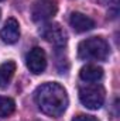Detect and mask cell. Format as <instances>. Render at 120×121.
Wrapping results in <instances>:
<instances>
[{
  "label": "cell",
  "mask_w": 120,
  "mask_h": 121,
  "mask_svg": "<svg viewBox=\"0 0 120 121\" xmlns=\"http://www.w3.org/2000/svg\"><path fill=\"white\" fill-rule=\"evenodd\" d=\"M34 99L38 108L50 117H60L65 113L68 107L66 90L60 83L55 82H50L38 86L34 93Z\"/></svg>",
  "instance_id": "1"
},
{
  "label": "cell",
  "mask_w": 120,
  "mask_h": 121,
  "mask_svg": "<svg viewBox=\"0 0 120 121\" xmlns=\"http://www.w3.org/2000/svg\"><path fill=\"white\" fill-rule=\"evenodd\" d=\"M78 56L83 60H105L109 56V45L102 37L83 39L78 45Z\"/></svg>",
  "instance_id": "2"
},
{
  "label": "cell",
  "mask_w": 120,
  "mask_h": 121,
  "mask_svg": "<svg viewBox=\"0 0 120 121\" xmlns=\"http://www.w3.org/2000/svg\"><path fill=\"white\" fill-rule=\"evenodd\" d=\"M105 89L100 85H88L79 89V100L81 103L89 108V110H97L105 103Z\"/></svg>",
  "instance_id": "3"
},
{
  "label": "cell",
  "mask_w": 120,
  "mask_h": 121,
  "mask_svg": "<svg viewBox=\"0 0 120 121\" xmlns=\"http://www.w3.org/2000/svg\"><path fill=\"white\" fill-rule=\"evenodd\" d=\"M58 11L57 1L54 0H35L31 7V17L35 23L47 21L52 18Z\"/></svg>",
  "instance_id": "4"
},
{
  "label": "cell",
  "mask_w": 120,
  "mask_h": 121,
  "mask_svg": "<svg viewBox=\"0 0 120 121\" xmlns=\"http://www.w3.org/2000/svg\"><path fill=\"white\" fill-rule=\"evenodd\" d=\"M41 37L55 47H64L68 41L66 31L57 23H48L40 28Z\"/></svg>",
  "instance_id": "5"
},
{
  "label": "cell",
  "mask_w": 120,
  "mask_h": 121,
  "mask_svg": "<svg viewBox=\"0 0 120 121\" xmlns=\"http://www.w3.org/2000/svg\"><path fill=\"white\" fill-rule=\"evenodd\" d=\"M26 65L34 75H40L47 68V55L40 47L32 48L26 56Z\"/></svg>",
  "instance_id": "6"
},
{
  "label": "cell",
  "mask_w": 120,
  "mask_h": 121,
  "mask_svg": "<svg viewBox=\"0 0 120 121\" xmlns=\"http://www.w3.org/2000/svg\"><path fill=\"white\" fill-rule=\"evenodd\" d=\"M0 38L6 44H16L20 38V26L16 18H7L0 30Z\"/></svg>",
  "instance_id": "7"
},
{
  "label": "cell",
  "mask_w": 120,
  "mask_h": 121,
  "mask_svg": "<svg viewBox=\"0 0 120 121\" xmlns=\"http://www.w3.org/2000/svg\"><path fill=\"white\" fill-rule=\"evenodd\" d=\"M69 24L76 32H86L95 27V21L90 17L85 16L83 13H78V11L69 16Z\"/></svg>",
  "instance_id": "8"
},
{
  "label": "cell",
  "mask_w": 120,
  "mask_h": 121,
  "mask_svg": "<svg viewBox=\"0 0 120 121\" xmlns=\"http://www.w3.org/2000/svg\"><path fill=\"white\" fill-rule=\"evenodd\" d=\"M79 78L83 80V82H88V83H92V82H99L102 78H103V69L97 65H86L81 69L79 72Z\"/></svg>",
  "instance_id": "9"
},
{
  "label": "cell",
  "mask_w": 120,
  "mask_h": 121,
  "mask_svg": "<svg viewBox=\"0 0 120 121\" xmlns=\"http://www.w3.org/2000/svg\"><path fill=\"white\" fill-rule=\"evenodd\" d=\"M16 72V63L13 60H7L0 65V89H6Z\"/></svg>",
  "instance_id": "10"
},
{
  "label": "cell",
  "mask_w": 120,
  "mask_h": 121,
  "mask_svg": "<svg viewBox=\"0 0 120 121\" xmlns=\"http://www.w3.org/2000/svg\"><path fill=\"white\" fill-rule=\"evenodd\" d=\"M16 110V103L13 99L10 97H4L0 96V118L9 117L10 114H13Z\"/></svg>",
  "instance_id": "11"
},
{
  "label": "cell",
  "mask_w": 120,
  "mask_h": 121,
  "mask_svg": "<svg viewBox=\"0 0 120 121\" xmlns=\"http://www.w3.org/2000/svg\"><path fill=\"white\" fill-rule=\"evenodd\" d=\"M72 121H99V120L93 116H89V114H78L72 118Z\"/></svg>",
  "instance_id": "12"
},
{
  "label": "cell",
  "mask_w": 120,
  "mask_h": 121,
  "mask_svg": "<svg viewBox=\"0 0 120 121\" xmlns=\"http://www.w3.org/2000/svg\"><path fill=\"white\" fill-rule=\"evenodd\" d=\"M112 1H113V3H115V4H116V3H117V0H107V3H112Z\"/></svg>",
  "instance_id": "13"
},
{
  "label": "cell",
  "mask_w": 120,
  "mask_h": 121,
  "mask_svg": "<svg viewBox=\"0 0 120 121\" xmlns=\"http://www.w3.org/2000/svg\"><path fill=\"white\" fill-rule=\"evenodd\" d=\"M0 17H1V11H0Z\"/></svg>",
  "instance_id": "14"
}]
</instances>
